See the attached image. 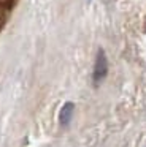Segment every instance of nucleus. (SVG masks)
Here are the masks:
<instances>
[{
	"label": "nucleus",
	"instance_id": "1",
	"mask_svg": "<svg viewBox=\"0 0 146 147\" xmlns=\"http://www.w3.org/2000/svg\"><path fill=\"white\" fill-rule=\"evenodd\" d=\"M108 73V60L106 55H105L103 49H98L97 57H95V65H94V82L98 84Z\"/></svg>",
	"mask_w": 146,
	"mask_h": 147
},
{
	"label": "nucleus",
	"instance_id": "2",
	"mask_svg": "<svg viewBox=\"0 0 146 147\" xmlns=\"http://www.w3.org/2000/svg\"><path fill=\"white\" fill-rule=\"evenodd\" d=\"M73 111H75V105L73 103H65V105L62 106V109H60V114H59V122L60 125H63V127H67V125L70 123V120H72V115H73Z\"/></svg>",
	"mask_w": 146,
	"mask_h": 147
}]
</instances>
